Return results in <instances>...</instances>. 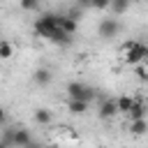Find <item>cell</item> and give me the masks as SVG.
I'll return each instance as SVG.
<instances>
[{
	"label": "cell",
	"mask_w": 148,
	"mask_h": 148,
	"mask_svg": "<svg viewBox=\"0 0 148 148\" xmlns=\"http://www.w3.org/2000/svg\"><path fill=\"white\" fill-rule=\"evenodd\" d=\"M134 74H136L139 81H146V83H148V67H146V65H136V67H134Z\"/></svg>",
	"instance_id": "cell-19"
},
{
	"label": "cell",
	"mask_w": 148,
	"mask_h": 148,
	"mask_svg": "<svg viewBox=\"0 0 148 148\" xmlns=\"http://www.w3.org/2000/svg\"><path fill=\"white\" fill-rule=\"evenodd\" d=\"M32 141L35 139H32V134H30L28 127H16V132H14V148H25Z\"/></svg>",
	"instance_id": "cell-7"
},
{
	"label": "cell",
	"mask_w": 148,
	"mask_h": 148,
	"mask_svg": "<svg viewBox=\"0 0 148 148\" xmlns=\"http://www.w3.org/2000/svg\"><path fill=\"white\" fill-rule=\"evenodd\" d=\"M32 118H35V123L37 125H49L51 120H53V113H51V109H35V113H32Z\"/></svg>",
	"instance_id": "cell-14"
},
{
	"label": "cell",
	"mask_w": 148,
	"mask_h": 148,
	"mask_svg": "<svg viewBox=\"0 0 148 148\" xmlns=\"http://www.w3.org/2000/svg\"><path fill=\"white\" fill-rule=\"evenodd\" d=\"M88 109H90V104H88V102L67 99V111H69L72 116H86V113H88Z\"/></svg>",
	"instance_id": "cell-9"
},
{
	"label": "cell",
	"mask_w": 148,
	"mask_h": 148,
	"mask_svg": "<svg viewBox=\"0 0 148 148\" xmlns=\"http://www.w3.org/2000/svg\"><path fill=\"white\" fill-rule=\"evenodd\" d=\"M134 97H130V95H120V97H116V104H118V113H130V109L134 106Z\"/></svg>",
	"instance_id": "cell-13"
},
{
	"label": "cell",
	"mask_w": 148,
	"mask_h": 148,
	"mask_svg": "<svg viewBox=\"0 0 148 148\" xmlns=\"http://www.w3.org/2000/svg\"><path fill=\"white\" fill-rule=\"evenodd\" d=\"M58 28H60V30H62L65 35L74 37V35H76V30H79V21L69 18L67 14H58Z\"/></svg>",
	"instance_id": "cell-6"
},
{
	"label": "cell",
	"mask_w": 148,
	"mask_h": 148,
	"mask_svg": "<svg viewBox=\"0 0 148 148\" xmlns=\"http://www.w3.org/2000/svg\"><path fill=\"white\" fill-rule=\"evenodd\" d=\"M143 65H146V67H148V60H146V62H143Z\"/></svg>",
	"instance_id": "cell-26"
},
{
	"label": "cell",
	"mask_w": 148,
	"mask_h": 148,
	"mask_svg": "<svg viewBox=\"0 0 148 148\" xmlns=\"http://www.w3.org/2000/svg\"><path fill=\"white\" fill-rule=\"evenodd\" d=\"M44 148H56V146H44Z\"/></svg>",
	"instance_id": "cell-24"
},
{
	"label": "cell",
	"mask_w": 148,
	"mask_h": 148,
	"mask_svg": "<svg viewBox=\"0 0 148 148\" xmlns=\"http://www.w3.org/2000/svg\"><path fill=\"white\" fill-rule=\"evenodd\" d=\"M146 113H148V106H146L143 102H139V99H136V102H134V106H132V109H130V113H127V120H130V123H134V120H143V118H146Z\"/></svg>",
	"instance_id": "cell-8"
},
{
	"label": "cell",
	"mask_w": 148,
	"mask_h": 148,
	"mask_svg": "<svg viewBox=\"0 0 148 148\" xmlns=\"http://www.w3.org/2000/svg\"><path fill=\"white\" fill-rule=\"evenodd\" d=\"M130 134H134V136H143V134H148V118L130 123Z\"/></svg>",
	"instance_id": "cell-15"
},
{
	"label": "cell",
	"mask_w": 148,
	"mask_h": 148,
	"mask_svg": "<svg viewBox=\"0 0 148 148\" xmlns=\"http://www.w3.org/2000/svg\"><path fill=\"white\" fill-rule=\"evenodd\" d=\"M14 132H16V127H5V130H2L0 141H2L7 148H14Z\"/></svg>",
	"instance_id": "cell-16"
},
{
	"label": "cell",
	"mask_w": 148,
	"mask_h": 148,
	"mask_svg": "<svg viewBox=\"0 0 148 148\" xmlns=\"http://www.w3.org/2000/svg\"><path fill=\"white\" fill-rule=\"evenodd\" d=\"M116 113H118V104H116L113 97H106V99L99 102V106H97V116H99L102 120H109V118H113Z\"/></svg>",
	"instance_id": "cell-5"
},
{
	"label": "cell",
	"mask_w": 148,
	"mask_h": 148,
	"mask_svg": "<svg viewBox=\"0 0 148 148\" xmlns=\"http://www.w3.org/2000/svg\"><path fill=\"white\" fill-rule=\"evenodd\" d=\"M146 95H148V86H146Z\"/></svg>",
	"instance_id": "cell-25"
},
{
	"label": "cell",
	"mask_w": 148,
	"mask_h": 148,
	"mask_svg": "<svg viewBox=\"0 0 148 148\" xmlns=\"http://www.w3.org/2000/svg\"><path fill=\"white\" fill-rule=\"evenodd\" d=\"M25 148H44V146H42V143H37V141H32V143H30V146H25Z\"/></svg>",
	"instance_id": "cell-22"
},
{
	"label": "cell",
	"mask_w": 148,
	"mask_h": 148,
	"mask_svg": "<svg viewBox=\"0 0 148 148\" xmlns=\"http://www.w3.org/2000/svg\"><path fill=\"white\" fill-rule=\"evenodd\" d=\"M130 9V2L127 0H111V5H109V12H111V16H123L125 12Z\"/></svg>",
	"instance_id": "cell-12"
},
{
	"label": "cell",
	"mask_w": 148,
	"mask_h": 148,
	"mask_svg": "<svg viewBox=\"0 0 148 148\" xmlns=\"http://www.w3.org/2000/svg\"><path fill=\"white\" fill-rule=\"evenodd\" d=\"M72 39H74V37L65 35L60 28H56V30L49 35V42H53V44H58V46H69V44H72Z\"/></svg>",
	"instance_id": "cell-11"
},
{
	"label": "cell",
	"mask_w": 148,
	"mask_h": 148,
	"mask_svg": "<svg viewBox=\"0 0 148 148\" xmlns=\"http://www.w3.org/2000/svg\"><path fill=\"white\" fill-rule=\"evenodd\" d=\"M0 148H7V146H5V143H2V141H0Z\"/></svg>",
	"instance_id": "cell-23"
},
{
	"label": "cell",
	"mask_w": 148,
	"mask_h": 148,
	"mask_svg": "<svg viewBox=\"0 0 148 148\" xmlns=\"http://www.w3.org/2000/svg\"><path fill=\"white\" fill-rule=\"evenodd\" d=\"M56 28H58V14H53V12H44L35 18V32L44 39H49V35Z\"/></svg>",
	"instance_id": "cell-2"
},
{
	"label": "cell",
	"mask_w": 148,
	"mask_h": 148,
	"mask_svg": "<svg viewBox=\"0 0 148 148\" xmlns=\"http://www.w3.org/2000/svg\"><path fill=\"white\" fill-rule=\"evenodd\" d=\"M12 56H14V46H12V42L0 39V60H7V58H12Z\"/></svg>",
	"instance_id": "cell-17"
},
{
	"label": "cell",
	"mask_w": 148,
	"mask_h": 148,
	"mask_svg": "<svg viewBox=\"0 0 148 148\" xmlns=\"http://www.w3.org/2000/svg\"><path fill=\"white\" fill-rule=\"evenodd\" d=\"M118 32H120V21H118L116 16L99 18V23H97V35H99L102 39H113Z\"/></svg>",
	"instance_id": "cell-3"
},
{
	"label": "cell",
	"mask_w": 148,
	"mask_h": 148,
	"mask_svg": "<svg viewBox=\"0 0 148 148\" xmlns=\"http://www.w3.org/2000/svg\"><path fill=\"white\" fill-rule=\"evenodd\" d=\"M109 5H111L109 0H97V2H92L95 9H109Z\"/></svg>",
	"instance_id": "cell-20"
},
{
	"label": "cell",
	"mask_w": 148,
	"mask_h": 148,
	"mask_svg": "<svg viewBox=\"0 0 148 148\" xmlns=\"http://www.w3.org/2000/svg\"><path fill=\"white\" fill-rule=\"evenodd\" d=\"M18 7H21L23 12H39V2H37V0H21Z\"/></svg>",
	"instance_id": "cell-18"
},
{
	"label": "cell",
	"mask_w": 148,
	"mask_h": 148,
	"mask_svg": "<svg viewBox=\"0 0 148 148\" xmlns=\"http://www.w3.org/2000/svg\"><path fill=\"white\" fill-rule=\"evenodd\" d=\"M5 123H7V113H5V109L0 106V127H2Z\"/></svg>",
	"instance_id": "cell-21"
},
{
	"label": "cell",
	"mask_w": 148,
	"mask_h": 148,
	"mask_svg": "<svg viewBox=\"0 0 148 148\" xmlns=\"http://www.w3.org/2000/svg\"><path fill=\"white\" fill-rule=\"evenodd\" d=\"M51 69H46V67H37L35 72H32V81L37 83V86H49L51 83Z\"/></svg>",
	"instance_id": "cell-10"
},
{
	"label": "cell",
	"mask_w": 148,
	"mask_h": 148,
	"mask_svg": "<svg viewBox=\"0 0 148 148\" xmlns=\"http://www.w3.org/2000/svg\"><path fill=\"white\" fill-rule=\"evenodd\" d=\"M146 60H148V46H146V44H141V42H136V44H134V49H130V51L125 53V62H127V65H132V67L143 65Z\"/></svg>",
	"instance_id": "cell-4"
},
{
	"label": "cell",
	"mask_w": 148,
	"mask_h": 148,
	"mask_svg": "<svg viewBox=\"0 0 148 148\" xmlns=\"http://www.w3.org/2000/svg\"><path fill=\"white\" fill-rule=\"evenodd\" d=\"M67 97L90 104V102L97 97V90L90 88V86H86V83H81V81H69V83H67Z\"/></svg>",
	"instance_id": "cell-1"
}]
</instances>
